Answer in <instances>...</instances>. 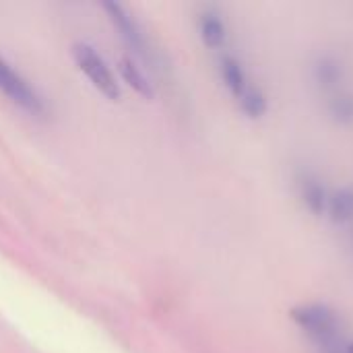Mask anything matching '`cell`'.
<instances>
[{
	"label": "cell",
	"instance_id": "obj_1",
	"mask_svg": "<svg viewBox=\"0 0 353 353\" xmlns=\"http://www.w3.org/2000/svg\"><path fill=\"white\" fill-rule=\"evenodd\" d=\"M292 319L314 341L316 347H325L329 343L345 339L341 316L327 304H300L292 310Z\"/></svg>",
	"mask_w": 353,
	"mask_h": 353
},
{
	"label": "cell",
	"instance_id": "obj_2",
	"mask_svg": "<svg viewBox=\"0 0 353 353\" xmlns=\"http://www.w3.org/2000/svg\"><path fill=\"white\" fill-rule=\"evenodd\" d=\"M72 58L77 62V66L81 68V72L91 81V85L110 101H118L120 99V85L110 68V64L105 62V58L87 41H77L72 46Z\"/></svg>",
	"mask_w": 353,
	"mask_h": 353
},
{
	"label": "cell",
	"instance_id": "obj_3",
	"mask_svg": "<svg viewBox=\"0 0 353 353\" xmlns=\"http://www.w3.org/2000/svg\"><path fill=\"white\" fill-rule=\"evenodd\" d=\"M0 91L21 110L33 116H39L46 112L43 99L35 91V87H31L29 81L21 72H17L4 58H0Z\"/></svg>",
	"mask_w": 353,
	"mask_h": 353
},
{
	"label": "cell",
	"instance_id": "obj_4",
	"mask_svg": "<svg viewBox=\"0 0 353 353\" xmlns=\"http://www.w3.org/2000/svg\"><path fill=\"white\" fill-rule=\"evenodd\" d=\"M103 10L108 12V19L112 21L114 29L120 33V37L128 43V48L141 56V58H149V43H147V35L141 29V25L137 23V19L128 12L126 6L118 4V2H105Z\"/></svg>",
	"mask_w": 353,
	"mask_h": 353
},
{
	"label": "cell",
	"instance_id": "obj_5",
	"mask_svg": "<svg viewBox=\"0 0 353 353\" xmlns=\"http://www.w3.org/2000/svg\"><path fill=\"white\" fill-rule=\"evenodd\" d=\"M298 192H300L302 203L306 205V209H308L312 215H316V217L327 215L331 192H329V188L323 184V180H321L316 174L304 172V174L298 178Z\"/></svg>",
	"mask_w": 353,
	"mask_h": 353
},
{
	"label": "cell",
	"instance_id": "obj_6",
	"mask_svg": "<svg viewBox=\"0 0 353 353\" xmlns=\"http://www.w3.org/2000/svg\"><path fill=\"white\" fill-rule=\"evenodd\" d=\"M312 74L319 87H323L325 91H337L339 85L343 83L345 68L339 62V58H335L333 54H323L314 60Z\"/></svg>",
	"mask_w": 353,
	"mask_h": 353
},
{
	"label": "cell",
	"instance_id": "obj_7",
	"mask_svg": "<svg viewBox=\"0 0 353 353\" xmlns=\"http://www.w3.org/2000/svg\"><path fill=\"white\" fill-rule=\"evenodd\" d=\"M219 74H221L223 85L236 99L250 87V81H248V74H246L242 62L232 54H223L219 58Z\"/></svg>",
	"mask_w": 353,
	"mask_h": 353
},
{
	"label": "cell",
	"instance_id": "obj_8",
	"mask_svg": "<svg viewBox=\"0 0 353 353\" xmlns=\"http://www.w3.org/2000/svg\"><path fill=\"white\" fill-rule=\"evenodd\" d=\"M199 35L203 43L211 50H221L228 41V27L225 21L215 10H205L199 17Z\"/></svg>",
	"mask_w": 353,
	"mask_h": 353
},
{
	"label": "cell",
	"instance_id": "obj_9",
	"mask_svg": "<svg viewBox=\"0 0 353 353\" xmlns=\"http://www.w3.org/2000/svg\"><path fill=\"white\" fill-rule=\"evenodd\" d=\"M118 68H120V74H122L124 83H126L130 89H134L139 95H143V97H147V99H151V97L155 95V89H153L151 79L147 77V72L143 70V66L137 64L134 58L122 56Z\"/></svg>",
	"mask_w": 353,
	"mask_h": 353
},
{
	"label": "cell",
	"instance_id": "obj_10",
	"mask_svg": "<svg viewBox=\"0 0 353 353\" xmlns=\"http://www.w3.org/2000/svg\"><path fill=\"white\" fill-rule=\"evenodd\" d=\"M236 101H238L242 114L246 118H250V120H261L269 112V99H267V95L259 87H254V85H250Z\"/></svg>",
	"mask_w": 353,
	"mask_h": 353
},
{
	"label": "cell",
	"instance_id": "obj_11",
	"mask_svg": "<svg viewBox=\"0 0 353 353\" xmlns=\"http://www.w3.org/2000/svg\"><path fill=\"white\" fill-rule=\"evenodd\" d=\"M331 219L335 223H347L353 219V188L343 186L335 192H331L329 199V211Z\"/></svg>",
	"mask_w": 353,
	"mask_h": 353
},
{
	"label": "cell",
	"instance_id": "obj_12",
	"mask_svg": "<svg viewBox=\"0 0 353 353\" xmlns=\"http://www.w3.org/2000/svg\"><path fill=\"white\" fill-rule=\"evenodd\" d=\"M329 116L341 124V126H350L353 124V93L350 91H335L327 103Z\"/></svg>",
	"mask_w": 353,
	"mask_h": 353
},
{
	"label": "cell",
	"instance_id": "obj_13",
	"mask_svg": "<svg viewBox=\"0 0 353 353\" xmlns=\"http://www.w3.org/2000/svg\"><path fill=\"white\" fill-rule=\"evenodd\" d=\"M350 353H353V343H350Z\"/></svg>",
	"mask_w": 353,
	"mask_h": 353
}]
</instances>
